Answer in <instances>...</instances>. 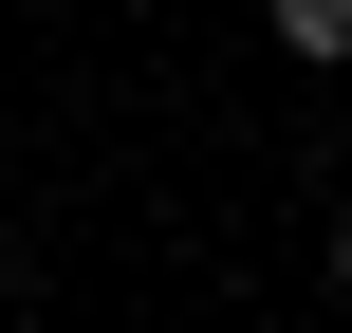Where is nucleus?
Here are the masks:
<instances>
[{"label": "nucleus", "mask_w": 352, "mask_h": 333, "mask_svg": "<svg viewBox=\"0 0 352 333\" xmlns=\"http://www.w3.org/2000/svg\"><path fill=\"white\" fill-rule=\"evenodd\" d=\"M0 297H19V222H0Z\"/></svg>", "instance_id": "obj_2"}, {"label": "nucleus", "mask_w": 352, "mask_h": 333, "mask_svg": "<svg viewBox=\"0 0 352 333\" xmlns=\"http://www.w3.org/2000/svg\"><path fill=\"white\" fill-rule=\"evenodd\" d=\"M278 56H352V0H278Z\"/></svg>", "instance_id": "obj_1"}, {"label": "nucleus", "mask_w": 352, "mask_h": 333, "mask_svg": "<svg viewBox=\"0 0 352 333\" xmlns=\"http://www.w3.org/2000/svg\"><path fill=\"white\" fill-rule=\"evenodd\" d=\"M334 278H352V222H334Z\"/></svg>", "instance_id": "obj_3"}]
</instances>
